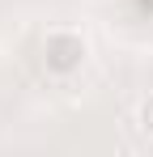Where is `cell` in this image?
<instances>
[{"label":"cell","instance_id":"obj_1","mask_svg":"<svg viewBox=\"0 0 153 157\" xmlns=\"http://www.w3.org/2000/svg\"><path fill=\"white\" fill-rule=\"evenodd\" d=\"M85 59H89V38L73 26H55L47 30V38H43V64H47L51 77H73L85 68Z\"/></svg>","mask_w":153,"mask_h":157},{"label":"cell","instance_id":"obj_2","mask_svg":"<svg viewBox=\"0 0 153 157\" xmlns=\"http://www.w3.org/2000/svg\"><path fill=\"white\" fill-rule=\"evenodd\" d=\"M136 132H140L145 140H153V89L136 102Z\"/></svg>","mask_w":153,"mask_h":157}]
</instances>
